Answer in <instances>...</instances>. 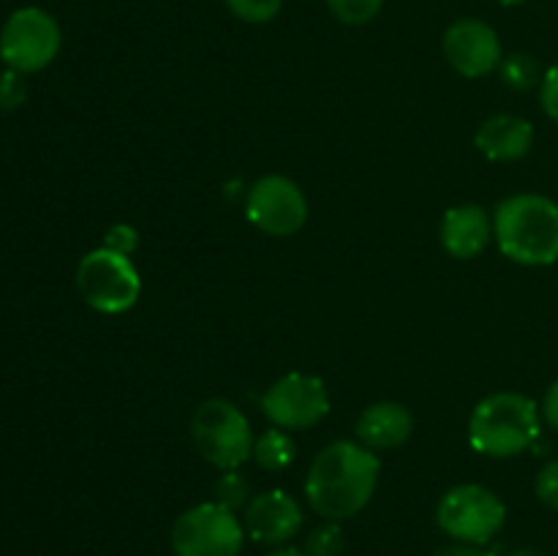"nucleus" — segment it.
<instances>
[{"instance_id": "23", "label": "nucleus", "mask_w": 558, "mask_h": 556, "mask_svg": "<svg viewBox=\"0 0 558 556\" xmlns=\"http://www.w3.org/2000/svg\"><path fill=\"white\" fill-rule=\"evenodd\" d=\"M22 76L25 74H20V71H11V69H5L3 74H0V109H16L25 104L27 85Z\"/></svg>"}, {"instance_id": "21", "label": "nucleus", "mask_w": 558, "mask_h": 556, "mask_svg": "<svg viewBox=\"0 0 558 556\" xmlns=\"http://www.w3.org/2000/svg\"><path fill=\"white\" fill-rule=\"evenodd\" d=\"M229 9V14L238 16L240 22H248V25H265L272 22L283 9V0H223Z\"/></svg>"}, {"instance_id": "1", "label": "nucleus", "mask_w": 558, "mask_h": 556, "mask_svg": "<svg viewBox=\"0 0 558 556\" xmlns=\"http://www.w3.org/2000/svg\"><path fill=\"white\" fill-rule=\"evenodd\" d=\"M381 461L360 442L338 439L322 447L305 474V499L325 521H347L371 505Z\"/></svg>"}, {"instance_id": "20", "label": "nucleus", "mask_w": 558, "mask_h": 556, "mask_svg": "<svg viewBox=\"0 0 558 556\" xmlns=\"http://www.w3.org/2000/svg\"><path fill=\"white\" fill-rule=\"evenodd\" d=\"M347 548V537L338 521H325L311 529L305 537V556H341Z\"/></svg>"}, {"instance_id": "29", "label": "nucleus", "mask_w": 558, "mask_h": 556, "mask_svg": "<svg viewBox=\"0 0 558 556\" xmlns=\"http://www.w3.org/2000/svg\"><path fill=\"white\" fill-rule=\"evenodd\" d=\"M510 556H548V554H545V551H537V548H518V551H512Z\"/></svg>"}, {"instance_id": "22", "label": "nucleus", "mask_w": 558, "mask_h": 556, "mask_svg": "<svg viewBox=\"0 0 558 556\" xmlns=\"http://www.w3.org/2000/svg\"><path fill=\"white\" fill-rule=\"evenodd\" d=\"M104 249L114 251V254L131 256L140 249V232L131 223H112V227L104 232Z\"/></svg>"}, {"instance_id": "9", "label": "nucleus", "mask_w": 558, "mask_h": 556, "mask_svg": "<svg viewBox=\"0 0 558 556\" xmlns=\"http://www.w3.org/2000/svg\"><path fill=\"white\" fill-rule=\"evenodd\" d=\"M262 412L276 428L305 431L319 425L330 414V392L314 374L289 371L272 382L259 398Z\"/></svg>"}, {"instance_id": "30", "label": "nucleus", "mask_w": 558, "mask_h": 556, "mask_svg": "<svg viewBox=\"0 0 558 556\" xmlns=\"http://www.w3.org/2000/svg\"><path fill=\"white\" fill-rule=\"evenodd\" d=\"M501 5H507V9H515V5H523L526 0H499Z\"/></svg>"}, {"instance_id": "26", "label": "nucleus", "mask_w": 558, "mask_h": 556, "mask_svg": "<svg viewBox=\"0 0 558 556\" xmlns=\"http://www.w3.org/2000/svg\"><path fill=\"white\" fill-rule=\"evenodd\" d=\"M539 412H543L545 423H548L554 431H558V379L548 387V392H545L543 409H539Z\"/></svg>"}, {"instance_id": "10", "label": "nucleus", "mask_w": 558, "mask_h": 556, "mask_svg": "<svg viewBox=\"0 0 558 556\" xmlns=\"http://www.w3.org/2000/svg\"><path fill=\"white\" fill-rule=\"evenodd\" d=\"M245 213L259 232L270 238H292L308 221V200L294 180L265 174L245 194Z\"/></svg>"}, {"instance_id": "7", "label": "nucleus", "mask_w": 558, "mask_h": 556, "mask_svg": "<svg viewBox=\"0 0 558 556\" xmlns=\"http://www.w3.org/2000/svg\"><path fill=\"white\" fill-rule=\"evenodd\" d=\"M60 44L63 36L58 20L38 5H25L16 9L0 31V60L11 71L36 74L58 58Z\"/></svg>"}, {"instance_id": "13", "label": "nucleus", "mask_w": 558, "mask_h": 556, "mask_svg": "<svg viewBox=\"0 0 558 556\" xmlns=\"http://www.w3.org/2000/svg\"><path fill=\"white\" fill-rule=\"evenodd\" d=\"M441 249L456 259H474L494 238V216L483 205H456L445 213L439 227Z\"/></svg>"}, {"instance_id": "24", "label": "nucleus", "mask_w": 558, "mask_h": 556, "mask_svg": "<svg viewBox=\"0 0 558 556\" xmlns=\"http://www.w3.org/2000/svg\"><path fill=\"white\" fill-rule=\"evenodd\" d=\"M537 496L539 501H543L545 507H550V510L558 512V458L556 461L545 463L543 469H539L537 474Z\"/></svg>"}, {"instance_id": "6", "label": "nucleus", "mask_w": 558, "mask_h": 556, "mask_svg": "<svg viewBox=\"0 0 558 556\" xmlns=\"http://www.w3.org/2000/svg\"><path fill=\"white\" fill-rule=\"evenodd\" d=\"M507 521V507L480 483L452 485L436 505V523L447 537L466 545H488Z\"/></svg>"}, {"instance_id": "12", "label": "nucleus", "mask_w": 558, "mask_h": 556, "mask_svg": "<svg viewBox=\"0 0 558 556\" xmlns=\"http://www.w3.org/2000/svg\"><path fill=\"white\" fill-rule=\"evenodd\" d=\"M243 529L254 543L287 545L303 529V507L289 491L270 488L251 496L243 510Z\"/></svg>"}, {"instance_id": "3", "label": "nucleus", "mask_w": 558, "mask_h": 556, "mask_svg": "<svg viewBox=\"0 0 558 556\" xmlns=\"http://www.w3.org/2000/svg\"><path fill=\"white\" fill-rule=\"evenodd\" d=\"M539 407L523 392H490L469 418V445L485 458H515L539 439Z\"/></svg>"}, {"instance_id": "2", "label": "nucleus", "mask_w": 558, "mask_h": 556, "mask_svg": "<svg viewBox=\"0 0 558 556\" xmlns=\"http://www.w3.org/2000/svg\"><path fill=\"white\" fill-rule=\"evenodd\" d=\"M494 238L510 262L545 267L558 262V205L550 196L512 194L494 210Z\"/></svg>"}, {"instance_id": "27", "label": "nucleus", "mask_w": 558, "mask_h": 556, "mask_svg": "<svg viewBox=\"0 0 558 556\" xmlns=\"http://www.w3.org/2000/svg\"><path fill=\"white\" fill-rule=\"evenodd\" d=\"M434 556H494V554H490V551H485L483 545L456 543V545H447V548H439Z\"/></svg>"}, {"instance_id": "19", "label": "nucleus", "mask_w": 558, "mask_h": 556, "mask_svg": "<svg viewBox=\"0 0 558 556\" xmlns=\"http://www.w3.org/2000/svg\"><path fill=\"white\" fill-rule=\"evenodd\" d=\"M325 3L330 14L349 27L368 25L385 9V0H325Z\"/></svg>"}, {"instance_id": "14", "label": "nucleus", "mask_w": 558, "mask_h": 556, "mask_svg": "<svg viewBox=\"0 0 558 556\" xmlns=\"http://www.w3.org/2000/svg\"><path fill=\"white\" fill-rule=\"evenodd\" d=\"M474 147L488 161H521L534 147V125L518 114H494L474 134Z\"/></svg>"}, {"instance_id": "25", "label": "nucleus", "mask_w": 558, "mask_h": 556, "mask_svg": "<svg viewBox=\"0 0 558 556\" xmlns=\"http://www.w3.org/2000/svg\"><path fill=\"white\" fill-rule=\"evenodd\" d=\"M539 104H543L545 114L558 123V63L550 65L539 82Z\"/></svg>"}, {"instance_id": "4", "label": "nucleus", "mask_w": 558, "mask_h": 556, "mask_svg": "<svg viewBox=\"0 0 558 556\" xmlns=\"http://www.w3.org/2000/svg\"><path fill=\"white\" fill-rule=\"evenodd\" d=\"M191 439L196 450L216 469H240L254 456V428L238 403L227 398H207L191 418Z\"/></svg>"}, {"instance_id": "11", "label": "nucleus", "mask_w": 558, "mask_h": 556, "mask_svg": "<svg viewBox=\"0 0 558 556\" xmlns=\"http://www.w3.org/2000/svg\"><path fill=\"white\" fill-rule=\"evenodd\" d=\"M441 52L450 69H456L466 80L494 74L505 60L499 33L488 22L474 20V16H463L447 27L441 38Z\"/></svg>"}, {"instance_id": "5", "label": "nucleus", "mask_w": 558, "mask_h": 556, "mask_svg": "<svg viewBox=\"0 0 558 556\" xmlns=\"http://www.w3.org/2000/svg\"><path fill=\"white\" fill-rule=\"evenodd\" d=\"M76 292L98 314H125L142 294V278L131 256L98 249L87 251L76 265Z\"/></svg>"}, {"instance_id": "8", "label": "nucleus", "mask_w": 558, "mask_h": 556, "mask_svg": "<svg viewBox=\"0 0 558 556\" xmlns=\"http://www.w3.org/2000/svg\"><path fill=\"white\" fill-rule=\"evenodd\" d=\"M245 529L238 512L218 501H199L172 527L174 556H240Z\"/></svg>"}, {"instance_id": "28", "label": "nucleus", "mask_w": 558, "mask_h": 556, "mask_svg": "<svg viewBox=\"0 0 558 556\" xmlns=\"http://www.w3.org/2000/svg\"><path fill=\"white\" fill-rule=\"evenodd\" d=\"M265 556H305V551L292 548V545H278L276 551H270V554H265Z\"/></svg>"}, {"instance_id": "18", "label": "nucleus", "mask_w": 558, "mask_h": 556, "mask_svg": "<svg viewBox=\"0 0 558 556\" xmlns=\"http://www.w3.org/2000/svg\"><path fill=\"white\" fill-rule=\"evenodd\" d=\"M213 501L223 505L227 510L238 512L245 510V505L251 501V483L245 474H240L238 469H227L221 472V478L213 485Z\"/></svg>"}, {"instance_id": "16", "label": "nucleus", "mask_w": 558, "mask_h": 556, "mask_svg": "<svg viewBox=\"0 0 558 556\" xmlns=\"http://www.w3.org/2000/svg\"><path fill=\"white\" fill-rule=\"evenodd\" d=\"M294 456H298V445L289 436V431L283 428H267L265 434L256 436L254 442V461L256 467L265 469V472H281V469L292 467Z\"/></svg>"}, {"instance_id": "15", "label": "nucleus", "mask_w": 558, "mask_h": 556, "mask_svg": "<svg viewBox=\"0 0 558 556\" xmlns=\"http://www.w3.org/2000/svg\"><path fill=\"white\" fill-rule=\"evenodd\" d=\"M357 442L371 450H392L409 442L414 431V418L403 403L379 401L363 409L357 418Z\"/></svg>"}, {"instance_id": "17", "label": "nucleus", "mask_w": 558, "mask_h": 556, "mask_svg": "<svg viewBox=\"0 0 558 556\" xmlns=\"http://www.w3.org/2000/svg\"><path fill=\"white\" fill-rule=\"evenodd\" d=\"M499 74H501V80H505V85L510 87V90H518V93L532 90V87H537L545 76L543 69H539L537 58H532L529 52L507 55L499 65Z\"/></svg>"}]
</instances>
